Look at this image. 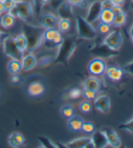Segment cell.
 <instances>
[{
    "label": "cell",
    "instance_id": "26",
    "mask_svg": "<svg viewBox=\"0 0 133 148\" xmlns=\"http://www.w3.org/2000/svg\"><path fill=\"white\" fill-rule=\"evenodd\" d=\"M57 26L61 33H67L71 29V21L69 18H60L58 20Z\"/></svg>",
    "mask_w": 133,
    "mask_h": 148
},
{
    "label": "cell",
    "instance_id": "11",
    "mask_svg": "<svg viewBox=\"0 0 133 148\" xmlns=\"http://www.w3.org/2000/svg\"><path fill=\"white\" fill-rule=\"evenodd\" d=\"M20 62H21L22 70L24 71H32L37 65V59H36V57L32 53H29L28 54L24 55Z\"/></svg>",
    "mask_w": 133,
    "mask_h": 148
},
{
    "label": "cell",
    "instance_id": "31",
    "mask_svg": "<svg viewBox=\"0 0 133 148\" xmlns=\"http://www.w3.org/2000/svg\"><path fill=\"white\" fill-rule=\"evenodd\" d=\"M98 30L102 34H107L108 33L110 32V25L104 24V23H101V24L98 25Z\"/></svg>",
    "mask_w": 133,
    "mask_h": 148
},
{
    "label": "cell",
    "instance_id": "19",
    "mask_svg": "<svg viewBox=\"0 0 133 148\" xmlns=\"http://www.w3.org/2000/svg\"><path fill=\"white\" fill-rule=\"evenodd\" d=\"M25 138L19 132H14L8 136V145L11 147H20L25 144Z\"/></svg>",
    "mask_w": 133,
    "mask_h": 148
},
{
    "label": "cell",
    "instance_id": "20",
    "mask_svg": "<svg viewBox=\"0 0 133 148\" xmlns=\"http://www.w3.org/2000/svg\"><path fill=\"white\" fill-rule=\"evenodd\" d=\"M58 14L60 18H69L72 14V5L68 2H63L57 7Z\"/></svg>",
    "mask_w": 133,
    "mask_h": 148
},
{
    "label": "cell",
    "instance_id": "4",
    "mask_svg": "<svg viewBox=\"0 0 133 148\" xmlns=\"http://www.w3.org/2000/svg\"><path fill=\"white\" fill-rule=\"evenodd\" d=\"M43 41L44 45H53L54 47H59L63 42L62 33L55 28L45 29L43 34Z\"/></svg>",
    "mask_w": 133,
    "mask_h": 148
},
{
    "label": "cell",
    "instance_id": "8",
    "mask_svg": "<svg viewBox=\"0 0 133 148\" xmlns=\"http://www.w3.org/2000/svg\"><path fill=\"white\" fill-rule=\"evenodd\" d=\"M101 10L102 9H101V1H99V0H96V1L92 2L90 5H89L86 16L84 18L89 22V23L94 24L96 21L99 20L100 14H101Z\"/></svg>",
    "mask_w": 133,
    "mask_h": 148
},
{
    "label": "cell",
    "instance_id": "30",
    "mask_svg": "<svg viewBox=\"0 0 133 148\" xmlns=\"http://www.w3.org/2000/svg\"><path fill=\"white\" fill-rule=\"evenodd\" d=\"M82 94H83V92L80 88H72V90L69 91V98L72 99H76L80 98Z\"/></svg>",
    "mask_w": 133,
    "mask_h": 148
},
{
    "label": "cell",
    "instance_id": "5",
    "mask_svg": "<svg viewBox=\"0 0 133 148\" xmlns=\"http://www.w3.org/2000/svg\"><path fill=\"white\" fill-rule=\"evenodd\" d=\"M2 45L4 49V53L6 56H8L11 59H14V60L21 61V59L24 56V53L20 51L19 49L17 48L14 38L6 36L2 42Z\"/></svg>",
    "mask_w": 133,
    "mask_h": 148
},
{
    "label": "cell",
    "instance_id": "46",
    "mask_svg": "<svg viewBox=\"0 0 133 148\" xmlns=\"http://www.w3.org/2000/svg\"><path fill=\"white\" fill-rule=\"evenodd\" d=\"M131 41H132V42H133V37H131Z\"/></svg>",
    "mask_w": 133,
    "mask_h": 148
},
{
    "label": "cell",
    "instance_id": "38",
    "mask_svg": "<svg viewBox=\"0 0 133 148\" xmlns=\"http://www.w3.org/2000/svg\"><path fill=\"white\" fill-rule=\"evenodd\" d=\"M21 79H22V78L19 75H17H17H13L11 77V79H10L11 82L13 84H18V83H20L21 82Z\"/></svg>",
    "mask_w": 133,
    "mask_h": 148
},
{
    "label": "cell",
    "instance_id": "12",
    "mask_svg": "<svg viewBox=\"0 0 133 148\" xmlns=\"http://www.w3.org/2000/svg\"><path fill=\"white\" fill-rule=\"evenodd\" d=\"M58 23V18L56 16H54L52 13H46L44 14L41 18V26L44 29L49 28H55Z\"/></svg>",
    "mask_w": 133,
    "mask_h": 148
},
{
    "label": "cell",
    "instance_id": "43",
    "mask_svg": "<svg viewBox=\"0 0 133 148\" xmlns=\"http://www.w3.org/2000/svg\"><path fill=\"white\" fill-rule=\"evenodd\" d=\"M38 1H39V3H40L42 5H47V4L50 3L51 0H38Z\"/></svg>",
    "mask_w": 133,
    "mask_h": 148
},
{
    "label": "cell",
    "instance_id": "23",
    "mask_svg": "<svg viewBox=\"0 0 133 148\" xmlns=\"http://www.w3.org/2000/svg\"><path fill=\"white\" fill-rule=\"evenodd\" d=\"M7 71L12 75H17L22 71L21 62L18 60H14L11 59V61L7 63Z\"/></svg>",
    "mask_w": 133,
    "mask_h": 148
},
{
    "label": "cell",
    "instance_id": "3",
    "mask_svg": "<svg viewBox=\"0 0 133 148\" xmlns=\"http://www.w3.org/2000/svg\"><path fill=\"white\" fill-rule=\"evenodd\" d=\"M76 30L79 37L82 39L92 40L97 35L92 24L89 23L84 17L80 16L76 17Z\"/></svg>",
    "mask_w": 133,
    "mask_h": 148
},
{
    "label": "cell",
    "instance_id": "32",
    "mask_svg": "<svg viewBox=\"0 0 133 148\" xmlns=\"http://www.w3.org/2000/svg\"><path fill=\"white\" fill-rule=\"evenodd\" d=\"M120 128L121 129H123L125 131H128V132H130V133H133V118L130 119V121L124 123L122 125H120Z\"/></svg>",
    "mask_w": 133,
    "mask_h": 148
},
{
    "label": "cell",
    "instance_id": "37",
    "mask_svg": "<svg viewBox=\"0 0 133 148\" xmlns=\"http://www.w3.org/2000/svg\"><path fill=\"white\" fill-rule=\"evenodd\" d=\"M67 2L72 6H82L83 4V0H67Z\"/></svg>",
    "mask_w": 133,
    "mask_h": 148
},
{
    "label": "cell",
    "instance_id": "41",
    "mask_svg": "<svg viewBox=\"0 0 133 148\" xmlns=\"http://www.w3.org/2000/svg\"><path fill=\"white\" fill-rule=\"evenodd\" d=\"M6 36H7V34H5V33H4V32H2V31H0V44H2V42H3L4 39L6 38Z\"/></svg>",
    "mask_w": 133,
    "mask_h": 148
},
{
    "label": "cell",
    "instance_id": "25",
    "mask_svg": "<svg viewBox=\"0 0 133 148\" xmlns=\"http://www.w3.org/2000/svg\"><path fill=\"white\" fill-rule=\"evenodd\" d=\"M126 22H127V14L123 11L120 14H115L112 25H113V26L115 27H121L126 24Z\"/></svg>",
    "mask_w": 133,
    "mask_h": 148
},
{
    "label": "cell",
    "instance_id": "39",
    "mask_svg": "<svg viewBox=\"0 0 133 148\" xmlns=\"http://www.w3.org/2000/svg\"><path fill=\"white\" fill-rule=\"evenodd\" d=\"M112 11L113 12L114 14H120V13L123 12V9H122L121 5H114V6L112 7Z\"/></svg>",
    "mask_w": 133,
    "mask_h": 148
},
{
    "label": "cell",
    "instance_id": "13",
    "mask_svg": "<svg viewBox=\"0 0 133 148\" xmlns=\"http://www.w3.org/2000/svg\"><path fill=\"white\" fill-rule=\"evenodd\" d=\"M91 141L93 145V147L103 148L108 145L106 136L104 135V133H103L101 130L92 133V136L91 137Z\"/></svg>",
    "mask_w": 133,
    "mask_h": 148
},
{
    "label": "cell",
    "instance_id": "28",
    "mask_svg": "<svg viewBox=\"0 0 133 148\" xmlns=\"http://www.w3.org/2000/svg\"><path fill=\"white\" fill-rule=\"evenodd\" d=\"M79 108H80V110L82 111L83 113L87 114V113H90L91 112L92 107L91 102H89L88 100H84V101H82V102L80 103Z\"/></svg>",
    "mask_w": 133,
    "mask_h": 148
},
{
    "label": "cell",
    "instance_id": "42",
    "mask_svg": "<svg viewBox=\"0 0 133 148\" xmlns=\"http://www.w3.org/2000/svg\"><path fill=\"white\" fill-rule=\"evenodd\" d=\"M5 12H6V10H5V6H4L3 0H0V14H2Z\"/></svg>",
    "mask_w": 133,
    "mask_h": 148
},
{
    "label": "cell",
    "instance_id": "34",
    "mask_svg": "<svg viewBox=\"0 0 133 148\" xmlns=\"http://www.w3.org/2000/svg\"><path fill=\"white\" fill-rule=\"evenodd\" d=\"M83 97L86 99L92 100L96 98V94H97V92H95L93 90H83Z\"/></svg>",
    "mask_w": 133,
    "mask_h": 148
},
{
    "label": "cell",
    "instance_id": "1",
    "mask_svg": "<svg viewBox=\"0 0 133 148\" xmlns=\"http://www.w3.org/2000/svg\"><path fill=\"white\" fill-rule=\"evenodd\" d=\"M16 17H19L25 23L32 25L34 20V7L33 4L28 0H17L14 7L10 11Z\"/></svg>",
    "mask_w": 133,
    "mask_h": 148
},
{
    "label": "cell",
    "instance_id": "7",
    "mask_svg": "<svg viewBox=\"0 0 133 148\" xmlns=\"http://www.w3.org/2000/svg\"><path fill=\"white\" fill-rule=\"evenodd\" d=\"M107 68L106 62L101 58H95L88 64V71L93 76H100L104 73Z\"/></svg>",
    "mask_w": 133,
    "mask_h": 148
},
{
    "label": "cell",
    "instance_id": "18",
    "mask_svg": "<svg viewBox=\"0 0 133 148\" xmlns=\"http://www.w3.org/2000/svg\"><path fill=\"white\" fill-rule=\"evenodd\" d=\"M83 123V119L79 116L73 115L70 118H68L67 125L68 128L72 132H78L82 130V125Z\"/></svg>",
    "mask_w": 133,
    "mask_h": 148
},
{
    "label": "cell",
    "instance_id": "15",
    "mask_svg": "<svg viewBox=\"0 0 133 148\" xmlns=\"http://www.w3.org/2000/svg\"><path fill=\"white\" fill-rule=\"evenodd\" d=\"M101 80L95 76H91L87 78L83 82V90H90L95 92H98L101 90Z\"/></svg>",
    "mask_w": 133,
    "mask_h": 148
},
{
    "label": "cell",
    "instance_id": "36",
    "mask_svg": "<svg viewBox=\"0 0 133 148\" xmlns=\"http://www.w3.org/2000/svg\"><path fill=\"white\" fill-rule=\"evenodd\" d=\"M123 71L126 72L128 74H130V75H132L133 76V60L130 61V62L126 63L122 68Z\"/></svg>",
    "mask_w": 133,
    "mask_h": 148
},
{
    "label": "cell",
    "instance_id": "47",
    "mask_svg": "<svg viewBox=\"0 0 133 148\" xmlns=\"http://www.w3.org/2000/svg\"><path fill=\"white\" fill-rule=\"evenodd\" d=\"M132 1H133V0H132Z\"/></svg>",
    "mask_w": 133,
    "mask_h": 148
},
{
    "label": "cell",
    "instance_id": "10",
    "mask_svg": "<svg viewBox=\"0 0 133 148\" xmlns=\"http://www.w3.org/2000/svg\"><path fill=\"white\" fill-rule=\"evenodd\" d=\"M95 108L102 113H108L110 109V99L108 96L101 95L94 99Z\"/></svg>",
    "mask_w": 133,
    "mask_h": 148
},
{
    "label": "cell",
    "instance_id": "35",
    "mask_svg": "<svg viewBox=\"0 0 133 148\" xmlns=\"http://www.w3.org/2000/svg\"><path fill=\"white\" fill-rule=\"evenodd\" d=\"M101 9H110L112 10V7L115 5L112 0H103V1H101Z\"/></svg>",
    "mask_w": 133,
    "mask_h": 148
},
{
    "label": "cell",
    "instance_id": "14",
    "mask_svg": "<svg viewBox=\"0 0 133 148\" xmlns=\"http://www.w3.org/2000/svg\"><path fill=\"white\" fill-rule=\"evenodd\" d=\"M67 147H77V148H87L93 147V145L91 141L90 137H79L72 140L71 142L65 145Z\"/></svg>",
    "mask_w": 133,
    "mask_h": 148
},
{
    "label": "cell",
    "instance_id": "24",
    "mask_svg": "<svg viewBox=\"0 0 133 148\" xmlns=\"http://www.w3.org/2000/svg\"><path fill=\"white\" fill-rule=\"evenodd\" d=\"M14 40L20 51L24 53L25 51H27V40L25 35L23 33L16 36V38H14Z\"/></svg>",
    "mask_w": 133,
    "mask_h": 148
},
{
    "label": "cell",
    "instance_id": "17",
    "mask_svg": "<svg viewBox=\"0 0 133 148\" xmlns=\"http://www.w3.org/2000/svg\"><path fill=\"white\" fill-rule=\"evenodd\" d=\"M44 92V86L39 81H34L27 88V93L31 97H39Z\"/></svg>",
    "mask_w": 133,
    "mask_h": 148
},
{
    "label": "cell",
    "instance_id": "16",
    "mask_svg": "<svg viewBox=\"0 0 133 148\" xmlns=\"http://www.w3.org/2000/svg\"><path fill=\"white\" fill-rule=\"evenodd\" d=\"M104 73L112 81H120L123 78L124 71L121 68L119 67H108L106 68Z\"/></svg>",
    "mask_w": 133,
    "mask_h": 148
},
{
    "label": "cell",
    "instance_id": "33",
    "mask_svg": "<svg viewBox=\"0 0 133 148\" xmlns=\"http://www.w3.org/2000/svg\"><path fill=\"white\" fill-rule=\"evenodd\" d=\"M4 6H5V10L6 12H10L16 5V1L14 0H3Z\"/></svg>",
    "mask_w": 133,
    "mask_h": 148
},
{
    "label": "cell",
    "instance_id": "40",
    "mask_svg": "<svg viewBox=\"0 0 133 148\" xmlns=\"http://www.w3.org/2000/svg\"><path fill=\"white\" fill-rule=\"evenodd\" d=\"M112 1L115 5H122L126 0H112Z\"/></svg>",
    "mask_w": 133,
    "mask_h": 148
},
{
    "label": "cell",
    "instance_id": "27",
    "mask_svg": "<svg viewBox=\"0 0 133 148\" xmlns=\"http://www.w3.org/2000/svg\"><path fill=\"white\" fill-rule=\"evenodd\" d=\"M61 114L65 118H70L71 116L74 115V108H73V107L70 104L63 105L61 108Z\"/></svg>",
    "mask_w": 133,
    "mask_h": 148
},
{
    "label": "cell",
    "instance_id": "29",
    "mask_svg": "<svg viewBox=\"0 0 133 148\" xmlns=\"http://www.w3.org/2000/svg\"><path fill=\"white\" fill-rule=\"evenodd\" d=\"M81 131H83L86 134H92V133L95 131V127H94V125L91 122H84L83 123V125H82V130Z\"/></svg>",
    "mask_w": 133,
    "mask_h": 148
},
{
    "label": "cell",
    "instance_id": "22",
    "mask_svg": "<svg viewBox=\"0 0 133 148\" xmlns=\"http://www.w3.org/2000/svg\"><path fill=\"white\" fill-rule=\"evenodd\" d=\"M115 14H113V12L110 9H103L101 10V14H100V17L99 20L101 22V23L104 24H108V25H112V21L114 18Z\"/></svg>",
    "mask_w": 133,
    "mask_h": 148
},
{
    "label": "cell",
    "instance_id": "2",
    "mask_svg": "<svg viewBox=\"0 0 133 148\" xmlns=\"http://www.w3.org/2000/svg\"><path fill=\"white\" fill-rule=\"evenodd\" d=\"M27 40V51L29 53H32V51H35L37 49L40 44L43 42V34L38 27H35L32 25H26L24 29V33H23Z\"/></svg>",
    "mask_w": 133,
    "mask_h": 148
},
{
    "label": "cell",
    "instance_id": "21",
    "mask_svg": "<svg viewBox=\"0 0 133 148\" xmlns=\"http://www.w3.org/2000/svg\"><path fill=\"white\" fill-rule=\"evenodd\" d=\"M16 22V16L10 12L6 13L4 16H1V26L5 29L11 28Z\"/></svg>",
    "mask_w": 133,
    "mask_h": 148
},
{
    "label": "cell",
    "instance_id": "44",
    "mask_svg": "<svg viewBox=\"0 0 133 148\" xmlns=\"http://www.w3.org/2000/svg\"><path fill=\"white\" fill-rule=\"evenodd\" d=\"M130 37H133V25L130 28Z\"/></svg>",
    "mask_w": 133,
    "mask_h": 148
},
{
    "label": "cell",
    "instance_id": "45",
    "mask_svg": "<svg viewBox=\"0 0 133 148\" xmlns=\"http://www.w3.org/2000/svg\"><path fill=\"white\" fill-rule=\"evenodd\" d=\"M0 25H1V14H0Z\"/></svg>",
    "mask_w": 133,
    "mask_h": 148
},
{
    "label": "cell",
    "instance_id": "6",
    "mask_svg": "<svg viewBox=\"0 0 133 148\" xmlns=\"http://www.w3.org/2000/svg\"><path fill=\"white\" fill-rule=\"evenodd\" d=\"M123 43V36L120 31H112L107 34L103 40V44L115 51L119 50Z\"/></svg>",
    "mask_w": 133,
    "mask_h": 148
},
{
    "label": "cell",
    "instance_id": "9",
    "mask_svg": "<svg viewBox=\"0 0 133 148\" xmlns=\"http://www.w3.org/2000/svg\"><path fill=\"white\" fill-rule=\"evenodd\" d=\"M101 131L104 133L109 145L115 147V148L121 146V140L113 129L110 128V127H104Z\"/></svg>",
    "mask_w": 133,
    "mask_h": 148
}]
</instances>
